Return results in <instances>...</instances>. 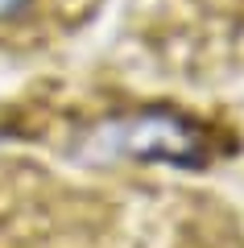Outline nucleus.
I'll list each match as a JSON object with an SVG mask.
<instances>
[{"instance_id":"nucleus-1","label":"nucleus","mask_w":244,"mask_h":248,"mask_svg":"<svg viewBox=\"0 0 244 248\" xmlns=\"http://www.w3.org/2000/svg\"><path fill=\"white\" fill-rule=\"evenodd\" d=\"M25 4H29V0H0V21H4V17H13V13H21Z\"/></svg>"}]
</instances>
